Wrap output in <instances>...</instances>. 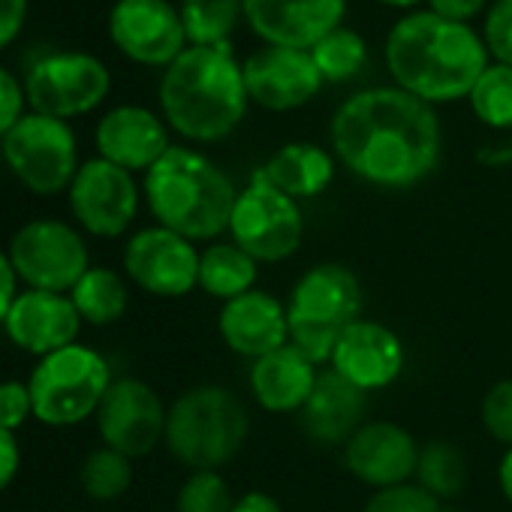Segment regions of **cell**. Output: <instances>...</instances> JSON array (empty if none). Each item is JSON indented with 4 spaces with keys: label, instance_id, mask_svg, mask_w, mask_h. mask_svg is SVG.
Segmentation results:
<instances>
[{
    "label": "cell",
    "instance_id": "cell-42",
    "mask_svg": "<svg viewBox=\"0 0 512 512\" xmlns=\"http://www.w3.org/2000/svg\"><path fill=\"white\" fill-rule=\"evenodd\" d=\"M16 281H19V275H16V269L10 263V256L0 250V326H4V320H7V314H10V308H13L16 296H19Z\"/></svg>",
    "mask_w": 512,
    "mask_h": 512
},
{
    "label": "cell",
    "instance_id": "cell-9",
    "mask_svg": "<svg viewBox=\"0 0 512 512\" xmlns=\"http://www.w3.org/2000/svg\"><path fill=\"white\" fill-rule=\"evenodd\" d=\"M229 232L232 244L250 253L256 263H281L299 250L305 220L299 202L269 184L256 169L250 184L235 199Z\"/></svg>",
    "mask_w": 512,
    "mask_h": 512
},
{
    "label": "cell",
    "instance_id": "cell-38",
    "mask_svg": "<svg viewBox=\"0 0 512 512\" xmlns=\"http://www.w3.org/2000/svg\"><path fill=\"white\" fill-rule=\"evenodd\" d=\"M25 100H28L25 85L7 67H0V139L28 115Z\"/></svg>",
    "mask_w": 512,
    "mask_h": 512
},
{
    "label": "cell",
    "instance_id": "cell-2",
    "mask_svg": "<svg viewBox=\"0 0 512 512\" xmlns=\"http://www.w3.org/2000/svg\"><path fill=\"white\" fill-rule=\"evenodd\" d=\"M386 67L395 85L422 103H452L470 97L488 67V52L470 25L410 13L386 37Z\"/></svg>",
    "mask_w": 512,
    "mask_h": 512
},
{
    "label": "cell",
    "instance_id": "cell-22",
    "mask_svg": "<svg viewBox=\"0 0 512 512\" xmlns=\"http://www.w3.org/2000/svg\"><path fill=\"white\" fill-rule=\"evenodd\" d=\"M169 148L166 124L145 106H115L97 124L100 157L127 172H148Z\"/></svg>",
    "mask_w": 512,
    "mask_h": 512
},
{
    "label": "cell",
    "instance_id": "cell-35",
    "mask_svg": "<svg viewBox=\"0 0 512 512\" xmlns=\"http://www.w3.org/2000/svg\"><path fill=\"white\" fill-rule=\"evenodd\" d=\"M482 425L485 431L503 443L506 449H512V377L494 383L485 398H482Z\"/></svg>",
    "mask_w": 512,
    "mask_h": 512
},
{
    "label": "cell",
    "instance_id": "cell-36",
    "mask_svg": "<svg viewBox=\"0 0 512 512\" xmlns=\"http://www.w3.org/2000/svg\"><path fill=\"white\" fill-rule=\"evenodd\" d=\"M482 43L497 64L512 67V0H494L488 7Z\"/></svg>",
    "mask_w": 512,
    "mask_h": 512
},
{
    "label": "cell",
    "instance_id": "cell-1",
    "mask_svg": "<svg viewBox=\"0 0 512 512\" xmlns=\"http://www.w3.org/2000/svg\"><path fill=\"white\" fill-rule=\"evenodd\" d=\"M335 157L377 187H413L440 160L434 109L401 88L353 94L332 118Z\"/></svg>",
    "mask_w": 512,
    "mask_h": 512
},
{
    "label": "cell",
    "instance_id": "cell-17",
    "mask_svg": "<svg viewBox=\"0 0 512 512\" xmlns=\"http://www.w3.org/2000/svg\"><path fill=\"white\" fill-rule=\"evenodd\" d=\"M244 88L256 106L269 112H290L320 94L323 76L311 52L263 46L244 61Z\"/></svg>",
    "mask_w": 512,
    "mask_h": 512
},
{
    "label": "cell",
    "instance_id": "cell-33",
    "mask_svg": "<svg viewBox=\"0 0 512 512\" xmlns=\"http://www.w3.org/2000/svg\"><path fill=\"white\" fill-rule=\"evenodd\" d=\"M235 500L217 470H193L175 497V512H232Z\"/></svg>",
    "mask_w": 512,
    "mask_h": 512
},
{
    "label": "cell",
    "instance_id": "cell-25",
    "mask_svg": "<svg viewBox=\"0 0 512 512\" xmlns=\"http://www.w3.org/2000/svg\"><path fill=\"white\" fill-rule=\"evenodd\" d=\"M260 172L290 199H311L332 184L335 157L311 142H290L278 148Z\"/></svg>",
    "mask_w": 512,
    "mask_h": 512
},
{
    "label": "cell",
    "instance_id": "cell-27",
    "mask_svg": "<svg viewBox=\"0 0 512 512\" xmlns=\"http://www.w3.org/2000/svg\"><path fill=\"white\" fill-rule=\"evenodd\" d=\"M70 299L79 317L91 326H112L124 317L130 305L127 284L112 269H88L79 284L70 290Z\"/></svg>",
    "mask_w": 512,
    "mask_h": 512
},
{
    "label": "cell",
    "instance_id": "cell-41",
    "mask_svg": "<svg viewBox=\"0 0 512 512\" xmlns=\"http://www.w3.org/2000/svg\"><path fill=\"white\" fill-rule=\"evenodd\" d=\"M19 464H22V452H19L16 434L0 428V491H4L16 479Z\"/></svg>",
    "mask_w": 512,
    "mask_h": 512
},
{
    "label": "cell",
    "instance_id": "cell-13",
    "mask_svg": "<svg viewBox=\"0 0 512 512\" xmlns=\"http://www.w3.org/2000/svg\"><path fill=\"white\" fill-rule=\"evenodd\" d=\"M67 193L73 217L97 238L124 235L139 211V187L133 181V172L103 157L85 160Z\"/></svg>",
    "mask_w": 512,
    "mask_h": 512
},
{
    "label": "cell",
    "instance_id": "cell-5",
    "mask_svg": "<svg viewBox=\"0 0 512 512\" xmlns=\"http://www.w3.org/2000/svg\"><path fill=\"white\" fill-rule=\"evenodd\" d=\"M247 431L250 419L238 395L223 386H196L169 407L163 443L190 470H220L241 452Z\"/></svg>",
    "mask_w": 512,
    "mask_h": 512
},
{
    "label": "cell",
    "instance_id": "cell-10",
    "mask_svg": "<svg viewBox=\"0 0 512 512\" xmlns=\"http://www.w3.org/2000/svg\"><path fill=\"white\" fill-rule=\"evenodd\" d=\"M10 263L28 290L67 293L91 269L85 238L64 220H31L10 241Z\"/></svg>",
    "mask_w": 512,
    "mask_h": 512
},
{
    "label": "cell",
    "instance_id": "cell-6",
    "mask_svg": "<svg viewBox=\"0 0 512 512\" xmlns=\"http://www.w3.org/2000/svg\"><path fill=\"white\" fill-rule=\"evenodd\" d=\"M362 314L359 278L341 263H320L308 269L290 296V344L314 365L332 362L341 332Z\"/></svg>",
    "mask_w": 512,
    "mask_h": 512
},
{
    "label": "cell",
    "instance_id": "cell-16",
    "mask_svg": "<svg viewBox=\"0 0 512 512\" xmlns=\"http://www.w3.org/2000/svg\"><path fill=\"white\" fill-rule=\"evenodd\" d=\"M250 31L266 46L311 52L341 28L347 0H241Z\"/></svg>",
    "mask_w": 512,
    "mask_h": 512
},
{
    "label": "cell",
    "instance_id": "cell-24",
    "mask_svg": "<svg viewBox=\"0 0 512 512\" xmlns=\"http://www.w3.org/2000/svg\"><path fill=\"white\" fill-rule=\"evenodd\" d=\"M365 395L350 380H344L335 371H326L317 377V386L302 407V425L317 443H347L365 422Z\"/></svg>",
    "mask_w": 512,
    "mask_h": 512
},
{
    "label": "cell",
    "instance_id": "cell-32",
    "mask_svg": "<svg viewBox=\"0 0 512 512\" xmlns=\"http://www.w3.org/2000/svg\"><path fill=\"white\" fill-rule=\"evenodd\" d=\"M82 491L94 500H118L133 485V458L103 446L94 449L79 470Z\"/></svg>",
    "mask_w": 512,
    "mask_h": 512
},
{
    "label": "cell",
    "instance_id": "cell-23",
    "mask_svg": "<svg viewBox=\"0 0 512 512\" xmlns=\"http://www.w3.org/2000/svg\"><path fill=\"white\" fill-rule=\"evenodd\" d=\"M317 365L293 344L256 359L250 365V389L269 413L302 410L317 386Z\"/></svg>",
    "mask_w": 512,
    "mask_h": 512
},
{
    "label": "cell",
    "instance_id": "cell-28",
    "mask_svg": "<svg viewBox=\"0 0 512 512\" xmlns=\"http://www.w3.org/2000/svg\"><path fill=\"white\" fill-rule=\"evenodd\" d=\"M178 13L190 46H223L244 16V4L241 0H184Z\"/></svg>",
    "mask_w": 512,
    "mask_h": 512
},
{
    "label": "cell",
    "instance_id": "cell-29",
    "mask_svg": "<svg viewBox=\"0 0 512 512\" xmlns=\"http://www.w3.org/2000/svg\"><path fill=\"white\" fill-rule=\"evenodd\" d=\"M473 115L491 130H512V67L488 64L470 91Z\"/></svg>",
    "mask_w": 512,
    "mask_h": 512
},
{
    "label": "cell",
    "instance_id": "cell-11",
    "mask_svg": "<svg viewBox=\"0 0 512 512\" xmlns=\"http://www.w3.org/2000/svg\"><path fill=\"white\" fill-rule=\"evenodd\" d=\"M112 88L106 64L88 52L43 55L25 79V94L34 112L49 118H79L94 112Z\"/></svg>",
    "mask_w": 512,
    "mask_h": 512
},
{
    "label": "cell",
    "instance_id": "cell-40",
    "mask_svg": "<svg viewBox=\"0 0 512 512\" xmlns=\"http://www.w3.org/2000/svg\"><path fill=\"white\" fill-rule=\"evenodd\" d=\"M428 7L434 16L446 19V22H461L467 25L470 19H476L485 7V0H428Z\"/></svg>",
    "mask_w": 512,
    "mask_h": 512
},
{
    "label": "cell",
    "instance_id": "cell-30",
    "mask_svg": "<svg viewBox=\"0 0 512 512\" xmlns=\"http://www.w3.org/2000/svg\"><path fill=\"white\" fill-rule=\"evenodd\" d=\"M311 58H314L323 82H347V79H353L365 67L368 46H365V40L356 31L338 28V31H332L329 37H323L311 49Z\"/></svg>",
    "mask_w": 512,
    "mask_h": 512
},
{
    "label": "cell",
    "instance_id": "cell-15",
    "mask_svg": "<svg viewBox=\"0 0 512 512\" xmlns=\"http://www.w3.org/2000/svg\"><path fill=\"white\" fill-rule=\"evenodd\" d=\"M109 34L121 55L145 67H169L187 49L181 13L169 0H118Z\"/></svg>",
    "mask_w": 512,
    "mask_h": 512
},
{
    "label": "cell",
    "instance_id": "cell-44",
    "mask_svg": "<svg viewBox=\"0 0 512 512\" xmlns=\"http://www.w3.org/2000/svg\"><path fill=\"white\" fill-rule=\"evenodd\" d=\"M497 482H500V491H503V497L512 503V449H506V455L500 458V467H497Z\"/></svg>",
    "mask_w": 512,
    "mask_h": 512
},
{
    "label": "cell",
    "instance_id": "cell-45",
    "mask_svg": "<svg viewBox=\"0 0 512 512\" xmlns=\"http://www.w3.org/2000/svg\"><path fill=\"white\" fill-rule=\"evenodd\" d=\"M377 4H383V7H392V10H410V7L422 4V0H377Z\"/></svg>",
    "mask_w": 512,
    "mask_h": 512
},
{
    "label": "cell",
    "instance_id": "cell-34",
    "mask_svg": "<svg viewBox=\"0 0 512 512\" xmlns=\"http://www.w3.org/2000/svg\"><path fill=\"white\" fill-rule=\"evenodd\" d=\"M362 512H443V509H440V500L428 494L422 485L404 482V485L374 491Z\"/></svg>",
    "mask_w": 512,
    "mask_h": 512
},
{
    "label": "cell",
    "instance_id": "cell-19",
    "mask_svg": "<svg viewBox=\"0 0 512 512\" xmlns=\"http://www.w3.org/2000/svg\"><path fill=\"white\" fill-rule=\"evenodd\" d=\"M82 317L70 296L46 293V290H25L16 296L4 329L16 347L34 356H52L64 347H73L82 332Z\"/></svg>",
    "mask_w": 512,
    "mask_h": 512
},
{
    "label": "cell",
    "instance_id": "cell-26",
    "mask_svg": "<svg viewBox=\"0 0 512 512\" xmlns=\"http://www.w3.org/2000/svg\"><path fill=\"white\" fill-rule=\"evenodd\" d=\"M256 284V260L238 244H211L199 253V287L223 305L250 293Z\"/></svg>",
    "mask_w": 512,
    "mask_h": 512
},
{
    "label": "cell",
    "instance_id": "cell-14",
    "mask_svg": "<svg viewBox=\"0 0 512 512\" xmlns=\"http://www.w3.org/2000/svg\"><path fill=\"white\" fill-rule=\"evenodd\" d=\"M166 413L169 410L148 383L136 377H121L112 380L97 410V428L109 449L127 458H142L163 440Z\"/></svg>",
    "mask_w": 512,
    "mask_h": 512
},
{
    "label": "cell",
    "instance_id": "cell-43",
    "mask_svg": "<svg viewBox=\"0 0 512 512\" xmlns=\"http://www.w3.org/2000/svg\"><path fill=\"white\" fill-rule=\"evenodd\" d=\"M232 512H284L281 503L275 497H269L266 491H247L235 500Z\"/></svg>",
    "mask_w": 512,
    "mask_h": 512
},
{
    "label": "cell",
    "instance_id": "cell-7",
    "mask_svg": "<svg viewBox=\"0 0 512 512\" xmlns=\"http://www.w3.org/2000/svg\"><path fill=\"white\" fill-rule=\"evenodd\" d=\"M28 386L34 398V416L46 425L64 428L97 416L112 386V374L97 350L73 344L43 356Z\"/></svg>",
    "mask_w": 512,
    "mask_h": 512
},
{
    "label": "cell",
    "instance_id": "cell-31",
    "mask_svg": "<svg viewBox=\"0 0 512 512\" xmlns=\"http://www.w3.org/2000/svg\"><path fill=\"white\" fill-rule=\"evenodd\" d=\"M419 485L440 497H455L464 482H467V467H464V455L446 443V440H434L419 452V467H416Z\"/></svg>",
    "mask_w": 512,
    "mask_h": 512
},
{
    "label": "cell",
    "instance_id": "cell-39",
    "mask_svg": "<svg viewBox=\"0 0 512 512\" xmlns=\"http://www.w3.org/2000/svg\"><path fill=\"white\" fill-rule=\"evenodd\" d=\"M28 0H0V52H4L25 28Z\"/></svg>",
    "mask_w": 512,
    "mask_h": 512
},
{
    "label": "cell",
    "instance_id": "cell-4",
    "mask_svg": "<svg viewBox=\"0 0 512 512\" xmlns=\"http://www.w3.org/2000/svg\"><path fill=\"white\" fill-rule=\"evenodd\" d=\"M145 196L160 226L190 241H208L229 229L238 190L205 154L172 145L145 172Z\"/></svg>",
    "mask_w": 512,
    "mask_h": 512
},
{
    "label": "cell",
    "instance_id": "cell-12",
    "mask_svg": "<svg viewBox=\"0 0 512 512\" xmlns=\"http://www.w3.org/2000/svg\"><path fill=\"white\" fill-rule=\"evenodd\" d=\"M124 269L139 290L157 299H181L199 287V253L193 241L166 226L139 229L127 241Z\"/></svg>",
    "mask_w": 512,
    "mask_h": 512
},
{
    "label": "cell",
    "instance_id": "cell-37",
    "mask_svg": "<svg viewBox=\"0 0 512 512\" xmlns=\"http://www.w3.org/2000/svg\"><path fill=\"white\" fill-rule=\"evenodd\" d=\"M28 416H34L31 386L19 383V380L0 383V428L16 434V428H22L28 422Z\"/></svg>",
    "mask_w": 512,
    "mask_h": 512
},
{
    "label": "cell",
    "instance_id": "cell-21",
    "mask_svg": "<svg viewBox=\"0 0 512 512\" xmlns=\"http://www.w3.org/2000/svg\"><path fill=\"white\" fill-rule=\"evenodd\" d=\"M217 329L232 353L253 362L290 344L287 308L263 290H250L226 302L217 317Z\"/></svg>",
    "mask_w": 512,
    "mask_h": 512
},
{
    "label": "cell",
    "instance_id": "cell-18",
    "mask_svg": "<svg viewBox=\"0 0 512 512\" xmlns=\"http://www.w3.org/2000/svg\"><path fill=\"white\" fill-rule=\"evenodd\" d=\"M419 452L407 428L395 422H365L344 443V464L359 482L380 491L410 482L419 467Z\"/></svg>",
    "mask_w": 512,
    "mask_h": 512
},
{
    "label": "cell",
    "instance_id": "cell-20",
    "mask_svg": "<svg viewBox=\"0 0 512 512\" xmlns=\"http://www.w3.org/2000/svg\"><path fill=\"white\" fill-rule=\"evenodd\" d=\"M332 371L362 392L386 389L404 371V344L389 326L356 320L335 344Z\"/></svg>",
    "mask_w": 512,
    "mask_h": 512
},
{
    "label": "cell",
    "instance_id": "cell-3",
    "mask_svg": "<svg viewBox=\"0 0 512 512\" xmlns=\"http://www.w3.org/2000/svg\"><path fill=\"white\" fill-rule=\"evenodd\" d=\"M244 67L229 43L187 46L163 73L160 109L166 124L190 142H220L247 115Z\"/></svg>",
    "mask_w": 512,
    "mask_h": 512
},
{
    "label": "cell",
    "instance_id": "cell-8",
    "mask_svg": "<svg viewBox=\"0 0 512 512\" xmlns=\"http://www.w3.org/2000/svg\"><path fill=\"white\" fill-rule=\"evenodd\" d=\"M0 151L10 172L40 196H55L70 190L79 172V148L67 121L28 112L4 139Z\"/></svg>",
    "mask_w": 512,
    "mask_h": 512
}]
</instances>
